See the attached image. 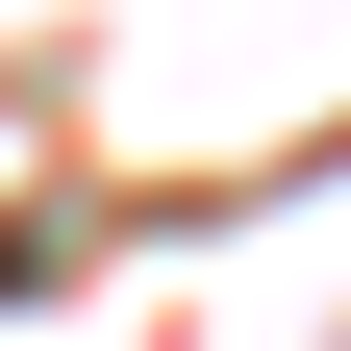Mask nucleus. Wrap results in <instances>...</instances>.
Instances as JSON below:
<instances>
[{
	"mask_svg": "<svg viewBox=\"0 0 351 351\" xmlns=\"http://www.w3.org/2000/svg\"><path fill=\"white\" fill-rule=\"evenodd\" d=\"M0 301H25V251H0Z\"/></svg>",
	"mask_w": 351,
	"mask_h": 351,
	"instance_id": "nucleus-1",
	"label": "nucleus"
}]
</instances>
